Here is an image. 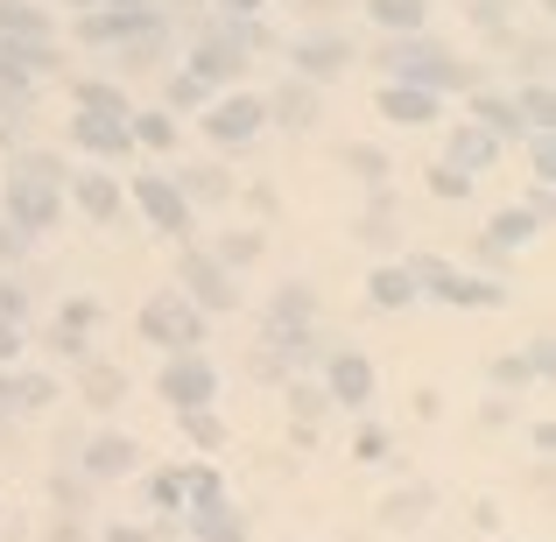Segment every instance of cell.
I'll use <instances>...</instances> for the list:
<instances>
[{"label": "cell", "instance_id": "47", "mask_svg": "<svg viewBox=\"0 0 556 542\" xmlns=\"http://www.w3.org/2000/svg\"><path fill=\"white\" fill-rule=\"evenodd\" d=\"M113 14H155V0H106Z\"/></svg>", "mask_w": 556, "mask_h": 542}, {"label": "cell", "instance_id": "35", "mask_svg": "<svg viewBox=\"0 0 556 542\" xmlns=\"http://www.w3.org/2000/svg\"><path fill=\"white\" fill-rule=\"evenodd\" d=\"M515 113H521V121H529V127H549V121H556V113H549V85H529Z\"/></svg>", "mask_w": 556, "mask_h": 542}, {"label": "cell", "instance_id": "48", "mask_svg": "<svg viewBox=\"0 0 556 542\" xmlns=\"http://www.w3.org/2000/svg\"><path fill=\"white\" fill-rule=\"evenodd\" d=\"M0 416H14V380L0 374Z\"/></svg>", "mask_w": 556, "mask_h": 542}, {"label": "cell", "instance_id": "30", "mask_svg": "<svg viewBox=\"0 0 556 542\" xmlns=\"http://www.w3.org/2000/svg\"><path fill=\"white\" fill-rule=\"evenodd\" d=\"M472 113H479V127H486V135H521V127H529L515 106H507V99H479Z\"/></svg>", "mask_w": 556, "mask_h": 542}, {"label": "cell", "instance_id": "49", "mask_svg": "<svg viewBox=\"0 0 556 542\" xmlns=\"http://www.w3.org/2000/svg\"><path fill=\"white\" fill-rule=\"evenodd\" d=\"M106 542H149L141 529H106Z\"/></svg>", "mask_w": 556, "mask_h": 542}, {"label": "cell", "instance_id": "21", "mask_svg": "<svg viewBox=\"0 0 556 542\" xmlns=\"http://www.w3.org/2000/svg\"><path fill=\"white\" fill-rule=\"evenodd\" d=\"M422 515H430V487H402V493H388V507H380L388 529H416Z\"/></svg>", "mask_w": 556, "mask_h": 542}, {"label": "cell", "instance_id": "4", "mask_svg": "<svg viewBox=\"0 0 556 542\" xmlns=\"http://www.w3.org/2000/svg\"><path fill=\"white\" fill-rule=\"evenodd\" d=\"M416 268V282H430L444 303H458V311H493V303H507L501 282H479V275H451L444 261H408Z\"/></svg>", "mask_w": 556, "mask_h": 542}, {"label": "cell", "instance_id": "42", "mask_svg": "<svg viewBox=\"0 0 556 542\" xmlns=\"http://www.w3.org/2000/svg\"><path fill=\"white\" fill-rule=\"evenodd\" d=\"M14 353H22V325H14V317H0V366H8Z\"/></svg>", "mask_w": 556, "mask_h": 542}, {"label": "cell", "instance_id": "6", "mask_svg": "<svg viewBox=\"0 0 556 542\" xmlns=\"http://www.w3.org/2000/svg\"><path fill=\"white\" fill-rule=\"evenodd\" d=\"M247 64V28H218V36L198 42V56H190V78L198 85H232Z\"/></svg>", "mask_w": 556, "mask_h": 542}, {"label": "cell", "instance_id": "29", "mask_svg": "<svg viewBox=\"0 0 556 542\" xmlns=\"http://www.w3.org/2000/svg\"><path fill=\"white\" fill-rule=\"evenodd\" d=\"M71 99H78L85 113H113V121H127V113H135V106H127V92H113V85H78Z\"/></svg>", "mask_w": 556, "mask_h": 542}, {"label": "cell", "instance_id": "36", "mask_svg": "<svg viewBox=\"0 0 556 542\" xmlns=\"http://www.w3.org/2000/svg\"><path fill=\"white\" fill-rule=\"evenodd\" d=\"M289 317H296V325L311 317V289H282V297H275V331H282Z\"/></svg>", "mask_w": 556, "mask_h": 542}, {"label": "cell", "instance_id": "33", "mask_svg": "<svg viewBox=\"0 0 556 542\" xmlns=\"http://www.w3.org/2000/svg\"><path fill=\"white\" fill-rule=\"evenodd\" d=\"M345 169H353L359 184H380V177H388V155H380V149H345Z\"/></svg>", "mask_w": 556, "mask_h": 542}, {"label": "cell", "instance_id": "19", "mask_svg": "<svg viewBox=\"0 0 556 542\" xmlns=\"http://www.w3.org/2000/svg\"><path fill=\"white\" fill-rule=\"evenodd\" d=\"M71 198H78L85 212L99 218V226H106V218L121 212V184H113V177H92V169H85V177H71Z\"/></svg>", "mask_w": 556, "mask_h": 542}, {"label": "cell", "instance_id": "32", "mask_svg": "<svg viewBox=\"0 0 556 542\" xmlns=\"http://www.w3.org/2000/svg\"><path fill=\"white\" fill-rule=\"evenodd\" d=\"M14 402H22V408H50L56 402V380L50 374H22V380H14Z\"/></svg>", "mask_w": 556, "mask_h": 542}, {"label": "cell", "instance_id": "22", "mask_svg": "<svg viewBox=\"0 0 556 542\" xmlns=\"http://www.w3.org/2000/svg\"><path fill=\"white\" fill-rule=\"evenodd\" d=\"M367 14L380 28H408V36H416L422 14H430V0H367Z\"/></svg>", "mask_w": 556, "mask_h": 542}, {"label": "cell", "instance_id": "16", "mask_svg": "<svg viewBox=\"0 0 556 542\" xmlns=\"http://www.w3.org/2000/svg\"><path fill=\"white\" fill-rule=\"evenodd\" d=\"M493 155H501V135H486V127H458V135H451V169H465V177H472V169H486Z\"/></svg>", "mask_w": 556, "mask_h": 542}, {"label": "cell", "instance_id": "23", "mask_svg": "<svg viewBox=\"0 0 556 542\" xmlns=\"http://www.w3.org/2000/svg\"><path fill=\"white\" fill-rule=\"evenodd\" d=\"M127 135H135L141 149H177V121H169V113H127Z\"/></svg>", "mask_w": 556, "mask_h": 542}, {"label": "cell", "instance_id": "7", "mask_svg": "<svg viewBox=\"0 0 556 542\" xmlns=\"http://www.w3.org/2000/svg\"><path fill=\"white\" fill-rule=\"evenodd\" d=\"M212 394H218V374L198 353H177V360L163 366V402L177 408V416H184V408H204Z\"/></svg>", "mask_w": 556, "mask_h": 542}, {"label": "cell", "instance_id": "45", "mask_svg": "<svg viewBox=\"0 0 556 542\" xmlns=\"http://www.w3.org/2000/svg\"><path fill=\"white\" fill-rule=\"evenodd\" d=\"M359 240H374V247H388L394 240V226H388V212H374L367 226H359Z\"/></svg>", "mask_w": 556, "mask_h": 542}, {"label": "cell", "instance_id": "26", "mask_svg": "<svg viewBox=\"0 0 556 542\" xmlns=\"http://www.w3.org/2000/svg\"><path fill=\"white\" fill-rule=\"evenodd\" d=\"M121 394H127V374H121V366H85V402L113 408Z\"/></svg>", "mask_w": 556, "mask_h": 542}, {"label": "cell", "instance_id": "8", "mask_svg": "<svg viewBox=\"0 0 556 542\" xmlns=\"http://www.w3.org/2000/svg\"><path fill=\"white\" fill-rule=\"evenodd\" d=\"M261 121H268V106H261V99H247V92H226L212 113H204V135H212V141H226V149H232V141H254V135H261Z\"/></svg>", "mask_w": 556, "mask_h": 542}, {"label": "cell", "instance_id": "17", "mask_svg": "<svg viewBox=\"0 0 556 542\" xmlns=\"http://www.w3.org/2000/svg\"><path fill=\"white\" fill-rule=\"evenodd\" d=\"M261 106H268V121H282V127H317V92L296 85V78H289L275 99H261Z\"/></svg>", "mask_w": 556, "mask_h": 542}, {"label": "cell", "instance_id": "14", "mask_svg": "<svg viewBox=\"0 0 556 542\" xmlns=\"http://www.w3.org/2000/svg\"><path fill=\"white\" fill-rule=\"evenodd\" d=\"M380 113H388L394 127H430L437 121V92H422V85H388V92H380Z\"/></svg>", "mask_w": 556, "mask_h": 542}, {"label": "cell", "instance_id": "27", "mask_svg": "<svg viewBox=\"0 0 556 542\" xmlns=\"http://www.w3.org/2000/svg\"><path fill=\"white\" fill-rule=\"evenodd\" d=\"M92 317H99L92 303H64V317H56V353H78L85 345L78 331H92Z\"/></svg>", "mask_w": 556, "mask_h": 542}, {"label": "cell", "instance_id": "9", "mask_svg": "<svg viewBox=\"0 0 556 542\" xmlns=\"http://www.w3.org/2000/svg\"><path fill=\"white\" fill-rule=\"evenodd\" d=\"M135 204H141V212H149L163 232H190V198H184L169 177H155V169H141V177H135Z\"/></svg>", "mask_w": 556, "mask_h": 542}, {"label": "cell", "instance_id": "46", "mask_svg": "<svg viewBox=\"0 0 556 542\" xmlns=\"http://www.w3.org/2000/svg\"><path fill=\"white\" fill-rule=\"evenodd\" d=\"M218 8H226L232 22H240V14H261V8H268V0H218Z\"/></svg>", "mask_w": 556, "mask_h": 542}, {"label": "cell", "instance_id": "31", "mask_svg": "<svg viewBox=\"0 0 556 542\" xmlns=\"http://www.w3.org/2000/svg\"><path fill=\"white\" fill-rule=\"evenodd\" d=\"M184 430H190V444H204V451H218V444H226V423H218V416H204V408H184Z\"/></svg>", "mask_w": 556, "mask_h": 542}, {"label": "cell", "instance_id": "20", "mask_svg": "<svg viewBox=\"0 0 556 542\" xmlns=\"http://www.w3.org/2000/svg\"><path fill=\"white\" fill-rule=\"evenodd\" d=\"M416 268H374V282H367V297L380 303V311H402V303H416Z\"/></svg>", "mask_w": 556, "mask_h": 542}, {"label": "cell", "instance_id": "12", "mask_svg": "<svg viewBox=\"0 0 556 542\" xmlns=\"http://www.w3.org/2000/svg\"><path fill=\"white\" fill-rule=\"evenodd\" d=\"M71 141H78L85 155H127L135 149L127 121H113V113H78V121H71Z\"/></svg>", "mask_w": 556, "mask_h": 542}, {"label": "cell", "instance_id": "1", "mask_svg": "<svg viewBox=\"0 0 556 542\" xmlns=\"http://www.w3.org/2000/svg\"><path fill=\"white\" fill-rule=\"evenodd\" d=\"M64 163L56 155H22L14 163V177H8V218L22 232H42V226H56V212H64Z\"/></svg>", "mask_w": 556, "mask_h": 542}, {"label": "cell", "instance_id": "15", "mask_svg": "<svg viewBox=\"0 0 556 542\" xmlns=\"http://www.w3.org/2000/svg\"><path fill=\"white\" fill-rule=\"evenodd\" d=\"M190 529H198V542H247V515L212 501V507H190Z\"/></svg>", "mask_w": 556, "mask_h": 542}, {"label": "cell", "instance_id": "51", "mask_svg": "<svg viewBox=\"0 0 556 542\" xmlns=\"http://www.w3.org/2000/svg\"><path fill=\"white\" fill-rule=\"evenodd\" d=\"M78 8H92V0H78Z\"/></svg>", "mask_w": 556, "mask_h": 542}, {"label": "cell", "instance_id": "2", "mask_svg": "<svg viewBox=\"0 0 556 542\" xmlns=\"http://www.w3.org/2000/svg\"><path fill=\"white\" fill-rule=\"evenodd\" d=\"M380 64L394 71V85H422V92H444V85H472V71L458 64V56L444 50V42L430 36H402L380 50Z\"/></svg>", "mask_w": 556, "mask_h": 542}, {"label": "cell", "instance_id": "38", "mask_svg": "<svg viewBox=\"0 0 556 542\" xmlns=\"http://www.w3.org/2000/svg\"><path fill=\"white\" fill-rule=\"evenodd\" d=\"M430 190H437V198H465V190H472V177H465V169H430Z\"/></svg>", "mask_w": 556, "mask_h": 542}, {"label": "cell", "instance_id": "39", "mask_svg": "<svg viewBox=\"0 0 556 542\" xmlns=\"http://www.w3.org/2000/svg\"><path fill=\"white\" fill-rule=\"evenodd\" d=\"M353 458L359 465H380V458H388V430H359L353 437Z\"/></svg>", "mask_w": 556, "mask_h": 542}, {"label": "cell", "instance_id": "10", "mask_svg": "<svg viewBox=\"0 0 556 542\" xmlns=\"http://www.w3.org/2000/svg\"><path fill=\"white\" fill-rule=\"evenodd\" d=\"M296 71L303 78H339V71H353V42L345 36H296Z\"/></svg>", "mask_w": 556, "mask_h": 542}, {"label": "cell", "instance_id": "24", "mask_svg": "<svg viewBox=\"0 0 556 542\" xmlns=\"http://www.w3.org/2000/svg\"><path fill=\"white\" fill-rule=\"evenodd\" d=\"M177 190H184V198H198V204H218V198H232V177H226V169H184Z\"/></svg>", "mask_w": 556, "mask_h": 542}, {"label": "cell", "instance_id": "25", "mask_svg": "<svg viewBox=\"0 0 556 542\" xmlns=\"http://www.w3.org/2000/svg\"><path fill=\"white\" fill-rule=\"evenodd\" d=\"M535 232H543V218L521 212V204H507V212L493 218V247H521V240H535Z\"/></svg>", "mask_w": 556, "mask_h": 542}, {"label": "cell", "instance_id": "13", "mask_svg": "<svg viewBox=\"0 0 556 542\" xmlns=\"http://www.w3.org/2000/svg\"><path fill=\"white\" fill-rule=\"evenodd\" d=\"M135 465H141V444L121 437V430H106V437L85 444V472H92V479H121V472H135Z\"/></svg>", "mask_w": 556, "mask_h": 542}, {"label": "cell", "instance_id": "37", "mask_svg": "<svg viewBox=\"0 0 556 542\" xmlns=\"http://www.w3.org/2000/svg\"><path fill=\"white\" fill-rule=\"evenodd\" d=\"M254 254H261V240H254V232H232V240L218 247L212 261H226V268H240V261H254Z\"/></svg>", "mask_w": 556, "mask_h": 542}, {"label": "cell", "instance_id": "11", "mask_svg": "<svg viewBox=\"0 0 556 542\" xmlns=\"http://www.w3.org/2000/svg\"><path fill=\"white\" fill-rule=\"evenodd\" d=\"M331 402H345V408H367L374 402V360L367 353H331Z\"/></svg>", "mask_w": 556, "mask_h": 542}, {"label": "cell", "instance_id": "34", "mask_svg": "<svg viewBox=\"0 0 556 542\" xmlns=\"http://www.w3.org/2000/svg\"><path fill=\"white\" fill-rule=\"evenodd\" d=\"M529 163H535V177H556V141H549V127H529Z\"/></svg>", "mask_w": 556, "mask_h": 542}, {"label": "cell", "instance_id": "40", "mask_svg": "<svg viewBox=\"0 0 556 542\" xmlns=\"http://www.w3.org/2000/svg\"><path fill=\"white\" fill-rule=\"evenodd\" d=\"M204 92H212V85H198L184 71V78H169V106H204Z\"/></svg>", "mask_w": 556, "mask_h": 542}, {"label": "cell", "instance_id": "3", "mask_svg": "<svg viewBox=\"0 0 556 542\" xmlns=\"http://www.w3.org/2000/svg\"><path fill=\"white\" fill-rule=\"evenodd\" d=\"M141 339L163 345V353H198V339H204V311L184 297V289H155V297L141 303Z\"/></svg>", "mask_w": 556, "mask_h": 542}, {"label": "cell", "instance_id": "41", "mask_svg": "<svg viewBox=\"0 0 556 542\" xmlns=\"http://www.w3.org/2000/svg\"><path fill=\"white\" fill-rule=\"evenodd\" d=\"M149 501H155V507H177V501H184V479H177V472H155V479H149Z\"/></svg>", "mask_w": 556, "mask_h": 542}, {"label": "cell", "instance_id": "28", "mask_svg": "<svg viewBox=\"0 0 556 542\" xmlns=\"http://www.w3.org/2000/svg\"><path fill=\"white\" fill-rule=\"evenodd\" d=\"M177 479H184V501H190V507L226 501V487H218V472H212V465H190V472H177Z\"/></svg>", "mask_w": 556, "mask_h": 542}, {"label": "cell", "instance_id": "5", "mask_svg": "<svg viewBox=\"0 0 556 542\" xmlns=\"http://www.w3.org/2000/svg\"><path fill=\"white\" fill-rule=\"evenodd\" d=\"M184 297L198 303V311H232V303H240V282H232L226 261H212V254H184Z\"/></svg>", "mask_w": 556, "mask_h": 542}, {"label": "cell", "instance_id": "43", "mask_svg": "<svg viewBox=\"0 0 556 542\" xmlns=\"http://www.w3.org/2000/svg\"><path fill=\"white\" fill-rule=\"evenodd\" d=\"M22 311H28V297L14 282H0V317H14V325H22Z\"/></svg>", "mask_w": 556, "mask_h": 542}, {"label": "cell", "instance_id": "50", "mask_svg": "<svg viewBox=\"0 0 556 542\" xmlns=\"http://www.w3.org/2000/svg\"><path fill=\"white\" fill-rule=\"evenodd\" d=\"M507 8V0H479V14H501Z\"/></svg>", "mask_w": 556, "mask_h": 542}, {"label": "cell", "instance_id": "44", "mask_svg": "<svg viewBox=\"0 0 556 542\" xmlns=\"http://www.w3.org/2000/svg\"><path fill=\"white\" fill-rule=\"evenodd\" d=\"M493 380H501V388H515V380H535V374H529V360H501V366H493Z\"/></svg>", "mask_w": 556, "mask_h": 542}, {"label": "cell", "instance_id": "18", "mask_svg": "<svg viewBox=\"0 0 556 542\" xmlns=\"http://www.w3.org/2000/svg\"><path fill=\"white\" fill-rule=\"evenodd\" d=\"M0 36L8 42H50V14L22 8V0H0Z\"/></svg>", "mask_w": 556, "mask_h": 542}]
</instances>
